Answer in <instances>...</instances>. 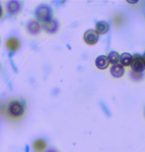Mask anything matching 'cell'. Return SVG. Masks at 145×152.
<instances>
[{
  "label": "cell",
  "mask_w": 145,
  "mask_h": 152,
  "mask_svg": "<svg viewBox=\"0 0 145 152\" xmlns=\"http://www.w3.org/2000/svg\"><path fill=\"white\" fill-rule=\"evenodd\" d=\"M131 58L132 56L128 53H123L122 54L119 56V64L122 65L123 67H126V66H130L131 63Z\"/></svg>",
  "instance_id": "obj_9"
},
{
  "label": "cell",
  "mask_w": 145,
  "mask_h": 152,
  "mask_svg": "<svg viewBox=\"0 0 145 152\" xmlns=\"http://www.w3.org/2000/svg\"><path fill=\"white\" fill-rule=\"evenodd\" d=\"M47 152H56L55 150H48Z\"/></svg>",
  "instance_id": "obj_18"
},
{
  "label": "cell",
  "mask_w": 145,
  "mask_h": 152,
  "mask_svg": "<svg viewBox=\"0 0 145 152\" xmlns=\"http://www.w3.org/2000/svg\"><path fill=\"white\" fill-rule=\"evenodd\" d=\"M109 63H111V65L117 64L119 62V53L116 50H111L107 56Z\"/></svg>",
  "instance_id": "obj_11"
},
{
  "label": "cell",
  "mask_w": 145,
  "mask_h": 152,
  "mask_svg": "<svg viewBox=\"0 0 145 152\" xmlns=\"http://www.w3.org/2000/svg\"><path fill=\"white\" fill-rule=\"evenodd\" d=\"M47 146V143L44 139H38L34 142V149L37 152H42L44 150Z\"/></svg>",
  "instance_id": "obj_12"
},
{
  "label": "cell",
  "mask_w": 145,
  "mask_h": 152,
  "mask_svg": "<svg viewBox=\"0 0 145 152\" xmlns=\"http://www.w3.org/2000/svg\"><path fill=\"white\" fill-rule=\"evenodd\" d=\"M142 58H143V61H144V63H145V53H144V54L142 56Z\"/></svg>",
  "instance_id": "obj_16"
},
{
  "label": "cell",
  "mask_w": 145,
  "mask_h": 152,
  "mask_svg": "<svg viewBox=\"0 0 145 152\" xmlns=\"http://www.w3.org/2000/svg\"><path fill=\"white\" fill-rule=\"evenodd\" d=\"M2 16V10H1V8H0V17Z\"/></svg>",
  "instance_id": "obj_17"
},
{
  "label": "cell",
  "mask_w": 145,
  "mask_h": 152,
  "mask_svg": "<svg viewBox=\"0 0 145 152\" xmlns=\"http://www.w3.org/2000/svg\"><path fill=\"white\" fill-rule=\"evenodd\" d=\"M20 9V4L17 1H11L8 3V11L12 14H15L19 11Z\"/></svg>",
  "instance_id": "obj_14"
},
{
  "label": "cell",
  "mask_w": 145,
  "mask_h": 152,
  "mask_svg": "<svg viewBox=\"0 0 145 152\" xmlns=\"http://www.w3.org/2000/svg\"><path fill=\"white\" fill-rule=\"evenodd\" d=\"M44 28L47 33H55L57 31V29H58V24H57L55 20L50 19L44 23Z\"/></svg>",
  "instance_id": "obj_8"
},
{
  "label": "cell",
  "mask_w": 145,
  "mask_h": 152,
  "mask_svg": "<svg viewBox=\"0 0 145 152\" xmlns=\"http://www.w3.org/2000/svg\"><path fill=\"white\" fill-rule=\"evenodd\" d=\"M40 29H41L40 24L38 22H36V21H32V22L29 23L28 30L30 33H32V34H38V33L40 32Z\"/></svg>",
  "instance_id": "obj_13"
},
{
  "label": "cell",
  "mask_w": 145,
  "mask_h": 152,
  "mask_svg": "<svg viewBox=\"0 0 145 152\" xmlns=\"http://www.w3.org/2000/svg\"><path fill=\"white\" fill-rule=\"evenodd\" d=\"M132 72L135 73H142L145 69V63L143 61L142 56L138 53H135L132 56L131 58V63H130Z\"/></svg>",
  "instance_id": "obj_1"
},
{
  "label": "cell",
  "mask_w": 145,
  "mask_h": 152,
  "mask_svg": "<svg viewBox=\"0 0 145 152\" xmlns=\"http://www.w3.org/2000/svg\"><path fill=\"white\" fill-rule=\"evenodd\" d=\"M8 111L12 117H21L24 114V106L18 101H13L10 103Z\"/></svg>",
  "instance_id": "obj_2"
},
{
  "label": "cell",
  "mask_w": 145,
  "mask_h": 152,
  "mask_svg": "<svg viewBox=\"0 0 145 152\" xmlns=\"http://www.w3.org/2000/svg\"><path fill=\"white\" fill-rule=\"evenodd\" d=\"M95 64L98 69H101V70H104V69H107L109 66V61L108 58L106 56H99L95 60Z\"/></svg>",
  "instance_id": "obj_6"
},
{
  "label": "cell",
  "mask_w": 145,
  "mask_h": 152,
  "mask_svg": "<svg viewBox=\"0 0 145 152\" xmlns=\"http://www.w3.org/2000/svg\"><path fill=\"white\" fill-rule=\"evenodd\" d=\"M125 67L122 65H120L119 63L117 64H114V65H111V67L110 69V72L113 77L114 78H120L122 77L123 74H125Z\"/></svg>",
  "instance_id": "obj_5"
},
{
  "label": "cell",
  "mask_w": 145,
  "mask_h": 152,
  "mask_svg": "<svg viewBox=\"0 0 145 152\" xmlns=\"http://www.w3.org/2000/svg\"><path fill=\"white\" fill-rule=\"evenodd\" d=\"M36 15H37V17L40 20L46 21L47 22V21L50 20V18H51V10L48 6L42 5L37 9V11H36Z\"/></svg>",
  "instance_id": "obj_3"
},
{
  "label": "cell",
  "mask_w": 145,
  "mask_h": 152,
  "mask_svg": "<svg viewBox=\"0 0 145 152\" xmlns=\"http://www.w3.org/2000/svg\"><path fill=\"white\" fill-rule=\"evenodd\" d=\"M102 107L104 108V110H105V113H106V115H108L109 117H111V114H110V112H109V109L106 108L105 104H103V103H102Z\"/></svg>",
  "instance_id": "obj_15"
},
{
  "label": "cell",
  "mask_w": 145,
  "mask_h": 152,
  "mask_svg": "<svg viewBox=\"0 0 145 152\" xmlns=\"http://www.w3.org/2000/svg\"><path fill=\"white\" fill-rule=\"evenodd\" d=\"M110 30V26L106 21H99L96 24V32L98 35H105Z\"/></svg>",
  "instance_id": "obj_7"
},
{
  "label": "cell",
  "mask_w": 145,
  "mask_h": 152,
  "mask_svg": "<svg viewBox=\"0 0 145 152\" xmlns=\"http://www.w3.org/2000/svg\"><path fill=\"white\" fill-rule=\"evenodd\" d=\"M6 45L9 50H17L20 48V42L16 38H10L6 42Z\"/></svg>",
  "instance_id": "obj_10"
},
{
  "label": "cell",
  "mask_w": 145,
  "mask_h": 152,
  "mask_svg": "<svg viewBox=\"0 0 145 152\" xmlns=\"http://www.w3.org/2000/svg\"><path fill=\"white\" fill-rule=\"evenodd\" d=\"M83 38H84V42L89 45H94L99 41V35L93 29H90L88 31H86Z\"/></svg>",
  "instance_id": "obj_4"
}]
</instances>
